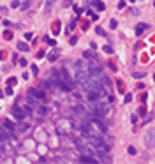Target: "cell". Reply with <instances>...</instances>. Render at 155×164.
<instances>
[{"instance_id":"cell-2","label":"cell","mask_w":155,"mask_h":164,"mask_svg":"<svg viewBox=\"0 0 155 164\" xmlns=\"http://www.w3.org/2000/svg\"><path fill=\"white\" fill-rule=\"evenodd\" d=\"M28 95L35 97V99H39V101H44V97H46L44 88H30V90H28Z\"/></svg>"},{"instance_id":"cell-17","label":"cell","mask_w":155,"mask_h":164,"mask_svg":"<svg viewBox=\"0 0 155 164\" xmlns=\"http://www.w3.org/2000/svg\"><path fill=\"white\" fill-rule=\"evenodd\" d=\"M32 72H34V74H37V72H39V69H37V65H32Z\"/></svg>"},{"instance_id":"cell-15","label":"cell","mask_w":155,"mask_h":164,"mask_svg":"<svg viewBox=\"0 0 155 164\" xmlns=\"http://www.w3.org/2000/svg\"><path fill=\"white\" fill-rule=\"evenodd\" d=\"M129 154H131V155L136 154V148H134V146H129Z\"/></svg>"},{"instance_id":"cell-19","label":"cell","mask_w":155,"mask_h":164,"mask_svg":"<svg viewBox=\"0 0 155 164\" xmlns=\"http://www.w3.org/2000/svg\"><path fill=\"white\" fill-rule=\"evenodd\" d=\"M131 2H134V0H131Z\"/></svg>"},{"instance_id":"cell-5","label":"cell","mask_w":155,"mask_h":164,"mask_svg":"<svg viewBox=\"0 0 155 164\" xmlns=\"http://www.w3.org/2000/svg\"><path fill=\"white\" fill-rule=\"evenodd\" d=\"M9 134H11V131L4 125V127H0V141H4V139H7L9 138Z\"/></svg>"},{"instance_id":"cell-18","label":"cell","mask_w":155,"mask_h":164,"mask_svg":"<svg viewBox=\"0 0 155 164\" xmlns=\"http://www.w3.org/2000/svg\"><path fill=\"white\" fill-rule=\"evenodd\" d=\"M78 42V37H71V44H76Z\"/></svg>"},{"instance_id":"cell-7","label":"cell","mask_w":155,"mask_h":164,"mask_svg":"<svg viewBox=\"0 0 155 164\" xmlns=\"http://www.w3.org/2000/svg\"><path fill=\"white\" fill-rule=\"evenodd\" d=\"M18 50H21V51H28V44H25V42H18Z\"/></svg>"},{"instance_id":"cell-4","label":"cell","mask_w":155,"mask_h":164,"mask_svg":"<svg viewBox=\"0 0 155 164\" xmlns=\"http://www.w3.org/2000/svg\"><path fill=\"white\" fill-rule=\"evenodd\" d=\"M12 115H14L18 120H23V116H25V111H23L21 108H18V106H14V108H12Z\"/></svg>"},{"instance_id":"cell-11","label":"cell","mask_w":155,"mask_h":164,"mask_svg":"<svg viewBox=\"0 0 155 164\" xmlns=\"http://www.w3.org/2000/svg\"><path fill=\"white\" fill-rule=\"evenodd\" d=\"M83 55H85V58H88V60H92V57H93V55H92L90 51H85Z\"/></svg>"},{"instance_id":"cell-13","label":"cell","mask_w":155,"mask_h":164,"mask_svg":"<svg viewBox=\"0 0 155 164\" xmlns=\"http://www.w3.org/2000/svg\"><path fill=\"white\" fill-rule=\"evenodd\" d=\"M104 51H106V53H111V51H113V48H111V46H104Z\"/></svg>"},{"instance_id":"cell-12","label":"cell","mask_w":155,"mask_h":164,"mask_svg":"<svg viewBox=\"0 0 155 164\" xmlns=\"http://www.w3.org/2000/svg\"><path fill=\"white\" fill-rule=\"evenodd\" d=\"M131 101H132V95H131V93H127V95H125V103H131Z\"/></svg>"},{"instance_id":"cell-14","label":"cell","mask_w":155,"mask_h":164,"mask_svg":"<svg viewBox=\"0 0 155 164\" xmlns=\"http://www.w3.org/2000/svg\"><path fill=\"white\" fill-rule=\"evenodd\" d=\"M145 76V72H134V78H143Z\"/></svg>"},{"instance_id":"cell-10","label":"cell","mask_w":155,"mask_h":164,"mask_svg":"<svg viewBox=\"0 0 155 164\" xmlns=\"http://www.w3.org/2000/svg\"><path fill=\"white\" fill-rule=\"evenodd\" d=\"M95 7H97L99 11H102L104 9V4L101 2V0H95Z\"/></svg>"},{"instance_id":"cell-8","label":"cell","mask_w":155,"mask_h":164,"mask_svg":"<svg viewBox=\"0 0 155 164\" xmlns=\"http://www.w3.org/2000/svg\"><path fill=\"white\" fill-rule=\"evenodd\" d=\"M57 57H58V53L53 51V53H50V55H48V60H50V62H55V60H57Z\"/></svg>"},{"instance_id":"cell-16","label":"cell","mask_w":155,"mask_h":164,"mask_svg":"<svg viewBox=\"0 0 155 164\" xmlns=\"http://www.w3.org/2000/svg\"><path fill=\"white\" fill-rule=\"evenodd\" d=\"M116 25H118V23H116L115 20H111V23H109V27H111V28H116Z\"/></svg>"},{"instance_id":"cell-6","label":"cell","mask_w":155,"mask_h":164,"mask_svg":"<svg viewBox=\"0 0 155 164\" xmlns=\"http://www.w3.org/2000/svg\"><path fill=\"white\" fill-rule=\"evenodd\" d=\"M146 27H148L146 23H139V25L136 27V34H137V35H139V34H143V30H145Z\"/></svg>"},{"instance_id":"cell-1","label":"cell","mask_w":155,"mask_h":164,"mask_svg":"<svg viewBox=\"0 0 155 164\" xmlns=\"http://www.w3.org/2000/svg\"><path fill=\"white\" fill-rule=\"evenodd\" d=\"M81 131L86 138H93V139H102L106 134V125L97 118H86L81 125Z\"/></svg>"},{"instance_id":"cell-9","label":"cell","mask_w":155,"mask_h":164,"mask_svg":"<svg viewBox=\"0 0 155 164\" xmlns=\"http://www.w3.org/2000/svg\"><path fill=\"white\" fill-rule=\"evenodd\" d=\"M4 125H5V127H7V129H9L11 133H12V131H14V125H12V123H11L9 120H5V122H4Z\"/></svg>"},{"instance_id":"cell-3","label":"cell","mask_w":155,"mask_h":164,"mask_svg":"<svg viewBox=\"0 0 155 164\" xmlns=\"http://www.w3.org/2000/svg\"><path fill=\"white\" fill-rule=\"evenodd\" d=\"M79 162H88V164H95V162H99L95 157H92V155H81L79 157Z\"/></svg>"}]
</instances>
